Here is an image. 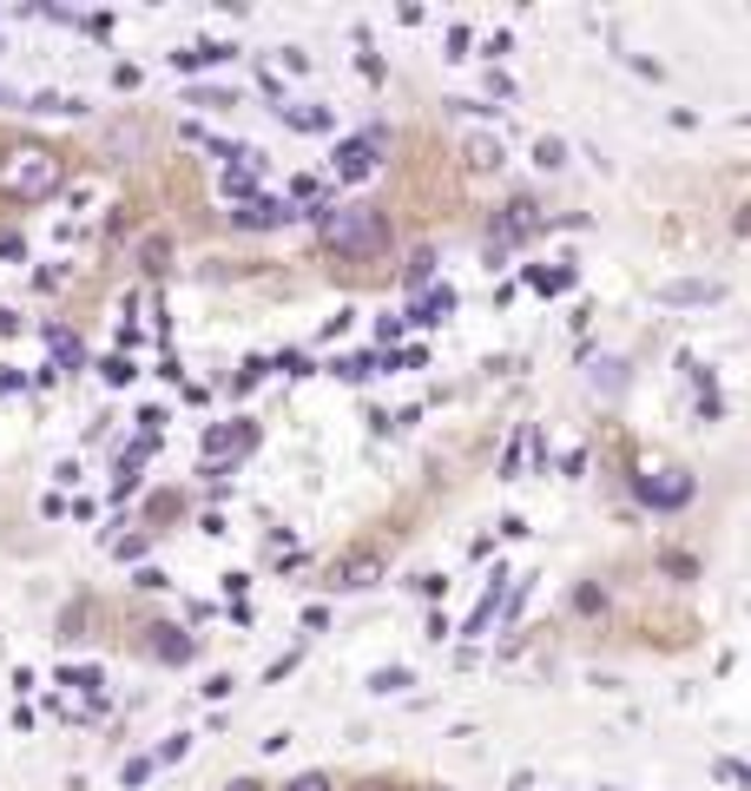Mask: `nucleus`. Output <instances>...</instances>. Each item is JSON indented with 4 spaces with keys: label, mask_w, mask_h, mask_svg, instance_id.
<instances>
[{
    "label": "nucleus",
    "mask_w": 751,
    "mask_h": 791,
    "mask_svg": "<svg viewBox=\"0 0 751 791\" xmlns=\"http://www.w3.org/2000/svg\"><path fill=\"white\" fill-rule=\"evenodd\" d=\"M225 791H270V785H264V779H232Z\"/></svg>",
    "instance_id": "nucleus-6"
},
{
    "label": "nucleus",
    "mask_w": 751,
    "mask_h": 791,
    "mask_svg": "<svg viewBox=\"0 0 751 791\" xmlns=\"http://www.w3.org/2000/svg\"><path fill=\"white\" fill-rule=\"evenodd\" d=\"M469 482H442V469H429V482H415L402 502H389L382 515L370 522V534H357L350 547H337L330 554V567L317 574V587H330V594H357V587H375L382 574H389V561H402L422 534H429V522L462 495Z\"/></svg>",
    "instance_id": "nucleus-2"
},
{
    "label": "nucleus",
    "mask_w": 751,
    "mask_h": 791,
    "mask_svg": "<svg viewBox=\"0 0 751 791\" xmlns=\"http://www.w3.org/2000/svg\"><path fill=\"white\" fill-rule=\"evenodd\" d=\"M692 587V567H672L659 547L594 554L567 581L547 640L574 659H692L712 640Z\"/></svg>",
    "instance_id": "nucleus-1"
},
{
    "label": "nucleus",
    "mask_w": 751,
    "mask_h": 791,
    "mask_svg": "<svg viewBox=\"0 0 751 791\" xmlns=\"http://www.w3.org/2000/svg\"><path fill=\"white\" fill-rule=\"evenodd\" d=\"M317 251H323V264H330L337 284L375 290V284L395 277L402 225H395V212L375 205V198H343V205H330V212L317 218Z\"/></svg>",
    "instance_id": "nucleus-3"
},
{
    "label": "nucleus",
    "mask_w": 751,
    "mask_h": 791,
    "mask_svg": "<svg viewBox=\"0 0 751 791\" xmlns=\"http://www.w3.org/2000/svg\"><path fill=\"white\" fill-rule=\"evenodd\" d=\"M343 791H435V785H422L415 772H395V766H375V772H343Z\"/></svg>",
    "instance_id": "nucleus-4"
},
{
    "label": "nucleus",
    "mask_w": 751,
    "mask_h": 791,
    "mask_svg": "<svg viewBox=\"0 0 751 791\" xmlns=\"http://www.w3.org/2000/svg\"><path fill=\"white\" fill-rule=\"evenodd\" d=\"M270 791H343V772L317 766V772H297V779H284V785H270Z\"/></svg>",
    "instance_id": "nucleus-5"
}]
</instances>
